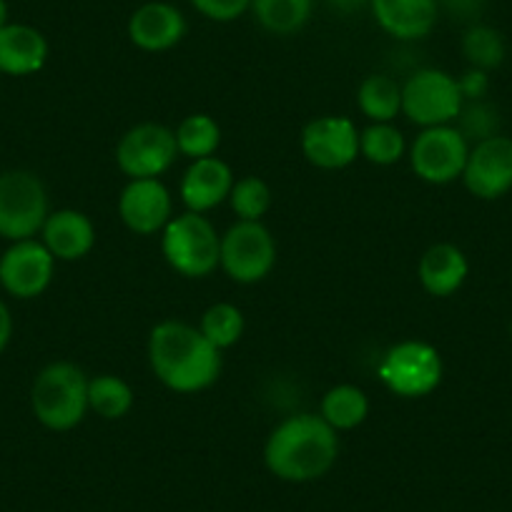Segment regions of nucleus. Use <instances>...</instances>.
<instances>
[{"label":"nucleus","instance_id":"27","mask_svg":"<svg viewBox=\"0 0 512 512\" xmlns=\"http://www.w3.org/2000/svg\"><path fill=\"white\" fill-rule=\"evenodd\" d=\"M462 53H465L470 68H480V71L490 73L502 66L507 56L505 38L500 31L485 23H472L462 36Z\"/></svg>","mask_w":512,"mask_h":512},{"label":"nucleus","instance_id":"36","mask_svg":"<svg viewBox=\"0 0 512 512\" xmlns=\"http://www.w3.org/2000/svg\"><path fill=\"white\" fill-rule=\"evenodd\" d=\"M8 23H11L8 21V3L6 0H0V28L8 26Z\"/></svg>","mask_w":512,"mask_h":512},{"label":"nucleus","instance_id":"33","mask_svg":"<svg viewBox=\"0 0 512 512\" xmlns=\"http://www.w3.org/2000/svg\"><path fill=\"white\" fill-rule=\"evenodd\" d=\"M437 3L455 18H462V21H475L482 8H485V0H437Z\"/></svg>","mask_w":512,"mask_h":512},{"label":"nucleus","instance_id":"4","mask_svg":"<svg viewBox=\"0 0 512 512\" xmlns=\"http://www.w3.org/2000/svg\"><path fill=\"white\" fill-rule=\"evenodd\" d=\"M161 254L181 277L204 279L219 269L221 236L204 214L184 211L161 231Z\"/></svg>","mask_w":512,"mask_h":512},{"label":"nucleus","instance_id":"3","mask_svg":"<svg viewBox=\"0 0 512 512\" xmlns=\"http://www.w3.org/2000/svg\"><path fill=\"white\" fill-rule=\"evenodd\" d=\"M88 374L78 364L51 362L36 374L31 387V407L36 420L51 432H68L86 420Z\"/></svg>","mask_w":512,"mask_h":512},{"label":"nucleus","instance_id":"14","mask_svg":"<svg viewBox=\"0 0 512 512\" xmlns=\"http://www.w3.org/2000/svg\"><path fill=\"white\" fill-rule=\"evenodd\" d=\"M118 216L128 231L151 236L174 219V196L161 179H128L118 196Z\"/></svg>","mask_w":512,"mask_h":512},{"label":"nucleus","instance_id":"19","mask_svg":"<svg viewBox=\"0 0 512 512\" xmlns=\"http://www.w3.org/2000/svg\"><path fill=\"white\" fill-rule=\"evenodd\" d=\"M467 274H470V264H467L465 251L450 241L432 244L417 264V277H420L422 289L437 299L460 292L462 284L467 282Z\"/></svg>","mask_w":512,"mask_h":512},{"label":"nucleus","instance_id":"24","mask_svg":"<svg viewBox=\"0 0 512 512\" xmlns=\"http://www.w3.org/2000/svg\"><path fill=\"white\" fill-rule=\"evenodd\" d=\"M134 390L118 374H96L88 379V410L103 420H121L134 407Z\"/></svg>","mask_w":512,"mask_h":512},{"label":"nucleus","instance_id":"20","mask_svg":"<svg viewBox=\"0 0 512 512\" xmlns=\"http://www.w3.org/2000/svg\"><path fill=\"white\" fill-rule=\"evenodd\" d=\"M48 41L38 28L26 23H8L0 28V73L33 76L48 61Z\"/></svg>","mask_w":512,"mask_h":512},{"label":"nucleus","instance_id":"5","mask_svg":"<svg viewBox=\"0 0 512 512\" xmlns=\"http://www.w3.org/2000/svg\"><path fill=\"white\" fill-rule=\"evenodd\" d=\"M48 214H51L48 191L33 171L11 169L0 174V236L3 239H36Z\"/></svg>","mask_w":512,"mask_h":512},{"label":"nucleus","instance_id":"35","mask_svg":"<svg viewBox=\"0 0 512 512\" xmlns=\"http://www.w3.org/2000/svg\"><path fill=\"white\" fill-rule=\"evenodd\" d=\"M332 11L337 13H344V16H349V13L354 11H362L364 6H369V0H324Z\"/></svg>","mask_w":512,"mask_h":512},{"label":"nucleus","instance_id":"8","mask_svg":"<svg viewBox=\"0 0 512 512\" xmlns=\"http://www.w3.org/2000/svg\"><path fill=\"white\" fill-rule=\"evenodd\" d=\"M465 98L460 83L440 68H422L402 86V113L422 128L447 126L457 121Z\"/></svg>","mask_w":512,"mask_h":512},{"label":"nucleus","instance_id":"31","mask_svg":"<svg viewBox=\"0 0 512 512\" xmlns=\"http://www.w3.org/2000/svg\"><path fill=\"white\" fill-rule=\"evenodd\" d=\"M191 6L209 21L231 23L249 11L251 0H191Z\"/></svg>","mask_w":512,"mask_h":512},{"label":"nucleus","instance_id":"26","mask_svg":"<svg viewBox=\"0 0 512 512\" xmlns=\"http://www.w3.org/2000/svg\"><path fill=\"white\" fill-rule=\"evenodd\" d=\"M407 141L395 123H372L359 131V156L374 166H392L402 161Z\"/></svg>","mask_w":512,"mask_h":512},{"label":"nucleus","instance_id":"32","mask_svg":"<svg viewBox=\"0 0 512 512\" xmlns=\"http://www.w3.org/2000/svg\"><path fill=\"white\" fill-rule=\"evenodd\" d=\"M457 83H460V93L465 101H482L487 88H490V78H487V73L480 71V68L465 71L462 78H457Z\"/></svg>","mask_w":512,"mask_h":512},{"label":"nucleus","instance_id":"23","mask_svg":"<svg viewBox=\"0 0 512 512\" xmlns=\"http://www.w3.org/2000/svg\"><path fill=\"white\" fill-rule=\"evenodd\" d=\"M357 106L372 123H392L402 113V86L382 73L367 76L359 83Z\"/></svg>","mask_w":512,"mask_h":512},{"label":"nucleus","instance_id":"1","mask_svg":"<svg viewBox=\"0 0 512 512\" xmlns=\"http://www.w3.org/2000/svg\"><path fill=\"white\" fill-rule=\"evenodd\" d=\"M149 364L171 392L194 395L219 379L221 352L194 324L164 319L149 334Z\"/></svg>","mask_w":512,"mask_h":512},{"label":"nucleus","instance_id":"2","mask_svg":"<svg viewBox=\"0 0 512 512\" xmlns=\"http://www.w3.org/2000/svg\"><path fill=\"white\" fill-rule=\"evenodd\" d=\"M339 457V432L314 412L279 422L264 445V465L284 482H312L327 475Z\"/></svg>","mask_w":512,"mask_h":512},{"label":"nucleus","instance_id":"29","mask_svg":"<svg viewBox=\"0 0 512 512\" xmlns=\"http://www.w3.org/2000/svg\"><path fill=\"white\" fill-rule=\"evenodd\" d=\"M272 201V186L262 176H241L229 194V204L239 221H262L272 209Z\"/></svg>","mask_w":512,"mask_h":512},{"label":"nucleus","instance_id":"30","mask_svg":"<svg viewBox=\"0 0 512 512\" xmlns=\"http://www.w3.org/2000/svg\"><path fill=\"white\" fill-rule=\"evenodd\" d=\"M457 123H460L457 128L462 131V136L467 141H475V144L500 134V113L485 101H465Z\"/></svg>","mask_w":512,"mask_h":512},{"label":"nucleus","instance_id":"13","mask_svg":"<svg viewBox=\"0 0 512 512\" xmlns=\"http://www.w3.org/2000/svg\"><path fill=\"white\" fill-rule=\"evenodd\" d=\"M302 151L317 169H347L359 156V131L344 116H319L302 131Z\"/></svg>","mask_w":512,"mask_h":512},{"label":"nucleus","instance_id":"22","mask_svg":"<svg viewBox=\"0 0 512 512\" xmlns=\"http://www.w3.org/2000/svg\"><path fill=\"white\" fill-rule=\"evenodd\" d=\"M249 11L272 36H294L312 18L314 0H251Z\"/></svg>","mask_w":512,"mask_h":512},{"label":"nucleus","instance_id":"9","mask_svg":"<svg viewBox=\"0 0 512 512\" xmlns=\"http://www.w3.org/2000/svg\"><path fill=\"white\" fill-rule=\"evenodd\" d=\"M467 156H470V141L452 123L422 128V134L410 146L412 171L417 179L432 186H445L462 179Z\"/></svg>","mask_w":512,"mask_h":512},{"label":"nucleus","instance_id":"6","mask_svg":"<svg viewBox=\"0 0 512 512\" xmlns=\"http://www.w3.org/2000/svg\"><path fill=\"white\" fill-rule=\"evenodd\" d=\"M442 357L432 344L407 339L384 352L377 374L392 395L420 400L432 395L442 382Z\"/></svg>","mask_w":512,"mask_h":512},{"label":"nucleus","instance_id":"17","mask_svg":"<svg viewBox=\"0 0 512 512\" xmlns=\"http://www.w3.org/2000/svg\"><path fill=\"white\" fill-rule=\"evenodd\" d=\"M377 26L397 41H420L440 18L437 0H369Z\"/></svg>","mask_w":512,"mask_h":512},{"label":"nucleus","instance_id":"16","mask_svg":"<svg viewBox=\"0 0 512 512\" xmlns=\"http://www.w3.org/2000/svg\"><path fill=\"white\" fill-rule=\"evenodd\" d=\"M234 181V171L226 161H221L219 156H206V159L191 161L189 169L184 171L179 196L186 209L206 214V211L229 201Z\"/></svg>","mask_w":512,"mask_h":512},{"label":"nucleus","instance_id":"12","mask_svg":"<svg viewBox=\"0 0 512 512\" xmlns=\"http://www.w3.org/2000/svg\"><path fill=\"white\" fill-rule=\"evenodd\" d=\"M462 184L475 199L495 201L512 191V139L510 136H492L470 146Z\"/></svg>","mask_w":512,"mask_h":512},{"label":"nucleus","instance_id":"25","mask_svg":"<svg viewBox=\"0 0 512 512\" xmlns=\"http://www.w3.org/2000/svg\"><path fill=\"white\" fill-rule=\"evenodd\" d=\"M174 134L179 154L191 161L216 156L221 146V126L209 113H191L179 123Z\"/></svg>","mask_w":512,"mask_h":512},{"label":"nucleus","instance_id":"10","mask_svg":"<svg viewBox=\"0 0 512 512\" xmlns=\"http://www.w3.org/2000/svg\"><path fill=\"white\" fill-rule=\"evenodd\" d=\"M179 156L174 128L164 123H136L116 146V164L128 179H159Z\"/></svg>","mask_w":512,"mask_h":512},{"label":"nucleus","instance_id":"11","mask_svg":"<svg viewBox=\"0 0 512 512\" xmlns=\"http://www.w3.org/2000/svg\"><path fill=\"white\" fill-rule=\"evenodd\" d=\"M56 259L38 239L11 241L0 254V287L16 299H36L51 287Z\"/></svg>","mask_w":512,"mask_h":512},{"label":"nucleus","instance_id":"28","mask_svg":"<svg viewBox=\"0 0 512 512\" xmlns=\"http://www.w3.org/2000/svg\"><path fill=\"white\" fill-rule=\"evenodd\" d=\"M244 312L231 302H216L201 314L199 329L219 352L234 347L244 337Z\"/></svg>","mask_w":512,"mask_h":512},{"label":"nucleus","instance_id":"21","mask_svg":"<svg viewBox=\"0 0 512 512\" xmlns=\"http://www.w3.org/2000/svg\"><path fill=\"white\" fill-rule=\"evenodd\" d=\"M319 415L337 432L354 430L369 417V397L357 384H337L324 392Z\"/></svg>","mask_w":512,"mask_h":512},{"label":"nucleus","instance_id":"34","mask_svg":"<svg viewBox=\"0 0 512 512\" xmlns=\"http://www.w3.org/2000/svg\"><path fill=\"white\" fill-rule=\"evenodd\" d=\"M11 337H13L11 309H8V304L0 299V354L6 352V347L11 344Z\"/></svg>","mask_w":512,"mask_h":512},{"label":"nucleus","instance_id":"18","mask_svg":"<svg viewBox=\"0 0 512 512\" xmlns=\"http://www.w3.org/2000/svg\"><path fill=\"white\" fill-rule=\"evenodd\" d=\"M41 241L56 262H78L96 246V226L83 211H51L41 229Z\"/></svg>","mask_w":512,"mask_h":512},{"label":"nucleus","instance_id":"15","mask_svg":"<svg viewBox=\"0 0 512 512\" xmlns=\"http://www.w3.org/2000/svg\"><path fill=\"white\" fill-rule=\"evenodd\" d=\"M186 18L169 0H149L128 18V41L139 51L164 53L179 46L186 36Z\"/></svg>","mask_w":512,"mask_h":512},{"label":"nucleus","instance_id":"7","mask_svg":"<svg viewBox=\"0 0 512 512\" xmlns=\"http://www.w3.org/2000/svg\"><path fill=\"white\" fill-rule=\"evenodd\" d=\"M236 284H259L277 267V241L262 221H236L221 236V262Z\"/></svg>","mask_w":512,"mask_h":512}]
</instances>
